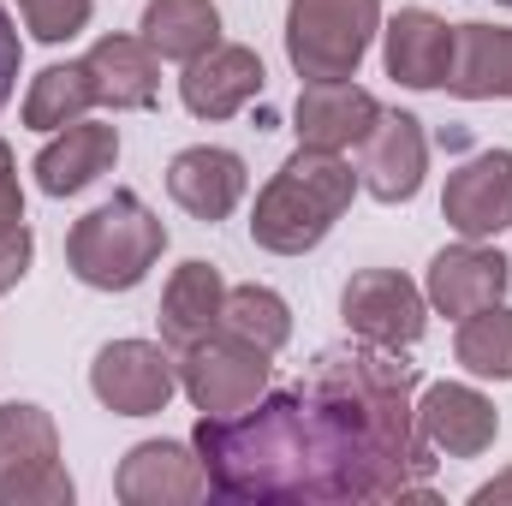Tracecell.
Segmentation results:
<instances>
[{"label": "cell", "instance_id": "5b68a950", "mask_svg": "<svg viewBox=\"0 0 512 506\" xmlns=\"http://www.w3.org/2000/svg\"><path fill=\"white\" fill-rule=\"evenodd\" d=\"M72 477L60 465V429L42 405H0V506H66Z\"/></svg>", "mask_w": 512, "mask_h": 506}, {"label": "cell", "instance_id": "9a60e30c", "mask_svg": "<svg viewBox=\"0 0 512 506\" xmlns=\"http://www.w3.org/2000/svg\"><path fill=\"white\" fill-rule=\"evenodd\" d=\"M167 197L191 215V221H227L245 197V161L221 143H191L167 161Z\"/></svg>", "mask_w": 512, "mask_h": 506}, {"label": "cell", "instance_id": "603a6c76", "mask_svg": "<svg viewBox=\"0 0 512 506\" xmlns=\"http://www.w3.org/2000/svg\"><path fill=\"white\" fill-rule=\"evenodd\" d=\"M90 108H96V84H90L84 60H78V66H48V72L30 78L24 126L30 131H60V126H72V120H84Z\"/></svg>", "mask_w": 512, "mask_h": 506}, {"label": "cell", "instance_id": "7c38bea8", "mask_svg": "<svg viewBox=\"0 0 512 506\" xmlns=\"http://www.w3.org/2000/svg\"><path fill=\"white\" fill-rule=\"evenodd\" d=\"M512 286V262L501 251H489L483 239H465V245H447L429 262V280H423V298L441 310V316H477L489 304H501Z\"/></svg>", "mask_w": 512, "mask_h": 506}, {"label": "cell", "instance_id": "4316f807", "mask_svg": "<svg viewBox=\"0 0 512 506\" xmlns=\"http://www.w3.org/2000/svg\"><path fill=\"white\" fill-rule=\"evenodd\" d=\"M30 256H36L30 227H6V233H0V292H12V286L30 274Z\"/></svg>", "mask_w": 512, "mask_h": 506}, {"label": "cell", "instance_id": "30bf717a", "mask_svg": "<svg viewBox=\"0 0 512 506\" xmlns=\"http://www.w3.org/2000/svg\"><path fill=\"white\" fill-rule=\"evenodd\" d=\"M417 435H423L435 453H447V459H477V453L495 447L501 411H495L489 393H477V387H465V381H435V387H423V399H417Z\"/></svg>", "mask_w": 512, "mask_h": 506}, {"label": "cell", "instance_id": "ac0fdd59", "mask_svg": "<svg viewBox=\"0 0 512 506\" xmlns=\"http://www.w3.org/2000/svg\"><path fill=\"white\" fill-rule=\"evenodd\" d=\"M84 72L96 84V102H108L114 114H143L161 96V54L143 36H102L84 54Z\"/></svg>", "mask_w": 512, "mask_h": 506}, {"label": "cell", "instance_id": "7402d4cb", "mask_svg": "<svg viewBox=\"0 0 512 506\" xmlns=\"http://www.w3.org/2000/svg\"><path fill=\"white\" fill-rule=\"evenodd\" d=\"M143 42L161 60L191 66L197 54H209L221 42V6L215 0H149L143 6Z\"/></svg>", "mask_w": 512, "mask_h": 506}, {"label": "cell", "instance_id": "8fae6325", "mask_svg": "<svg viewBox=\"0 0 512 506\" xmlns=\"http://www.w3.org/2000/svg\"><path fill=\"white\" fill-rule=\"evenodd\" d=\"M376 120H382V102H376L364 84H352V78L304 84V90H298V108H292L298 143H304V149H334V155L358 149V143L376 131Z\"/></svg>", "mask_w": 512, "mask_h": 506}, {"label": "cell", "instance_id": "5bb4252c", "mask_svg": "<svg viewBox=\"0 0 512 506\" xmlns=\"http://www.w3.org/2000/svg\"><path fill=\"white\" fill-rule=\"evenodd\" d=\"M256 96H262V60L245 42H215L179 78V102L197 120H233L239 108H251Z\"/></svg>", "mask_w": 512, "mask_h": 506}, {"label": "cell", "instance_id": "44dd1931", "mask_svg": "<svg viewBox=\"0 0 512 506\" xmlns=\"http://www.w3.org/2000/svg\"><path fill=\"white\" fill-rule=\"evenodd\" d=\"M447 90L465 102H512V24H459L453 30V72Z\"/></svg>", "mask_w": 512, "mask_h": 506}, {"label": "cell", "instance_id": "9c48e42d", "mask_svg": "<svg viewBox=\"0 0 512 506\" xmlns=\"http://www.w3.org/2000/svg\"><path fill=\"white\" fill-rule=\"evenodd\" d=\"M114 495L126 506H191L209 495V471L185 441H137L114 471Z\"/></svg>", "mask_w": 512, "mask_h": 506}, {"label": "cell", "instance_id": "2e32d148", "mask_svg": "<svg viewBox=\"0 0 512 506\" xmlns=\"http://www.w3.org/2000/svg\"><path fill=\"white\" fill-rule=\"evenodd\" d=\"M429 173V137L417 114H382L364 137V185L376 203H411Z\"/></svg>", "mask_w": 512, "mask_h": 506}, {"label": "cell", "instance_id": "f546056e", "mask_svg": "<svg viewBox=\"0 0 512 506\" xmlns=\"http://www.w3.org/2000/svg\"><path fill=\"white\" fill-rule=\"evenodd\" d=\"M512 501V471H501L495 483H483L477 495H471V506H507Z\"/></svg>", "mask_w": 512, "mask_h": 506}, {"label": "cell", "instance_id": "d4e9b609", "mask_svg": "<svg viewBox=\"0 0 512 506\" xmlns=\"http://www.w3.org/2000/svg\"><path fill=\"white\" fill-rule=\"evenodd\" d=\"M453 358L483 381H512V310L507 304H489V310L465 316V328L453 340Z\"/></svg>", "mask_w": 512, "mask_h": 506}, {"label": "cell", "instance_id": "7a4b0ae2", "mask_svg": "<svg viewBox=\"0 0 512 506\" xmlns=\"http://www.w3.org/2000/svg\"><path fill=\"white\" fill-rule=\"evenodd\" d=\"M352 191H358V173H352L346 155L298 143V155H286L280 173L256 191L251 239L274 256L316 251L334 233V221L352 209Z\"/></svg>", "mask_w": 512, "mask_h": 506}, {"label": "cell", "instance_id": "ba28073f", "mask_svg": "<svg viewBox=\"0 0 512 506\" xmlns=\"http://www.w3.org/2000/svg\"><path fill=\"white\" fill-rule=\"evenodd\" d=\"M90 393L114 417H155L179 393V364L155 340H108L90 364Z\"/></svg>", "mask_w": 512, "mask_h": 506}, {"label": "cell", "instance_id": "484cf974", "mask_svg": "<svg viewBox=\"0 0 512 506\" xmlns=\"http://www.w3.org/2000/svg\"><path fill=\"white\" fill-rule=\"evenodd\" d=\"M96 0H18V18L30 24L36 42H72L90 24Z\"/></svg>", "mask_w": 512, "mask_h": 506}, {"label": "cell", "instance_id": "52a82bcc", "mask_svg": "<svg viewBox=\"0 0 512 506\" xmlns=\"http://www.w3.org/2000/svg\"><path fill=\"white\" fill-rule=\"evenodd\" d=\"M340 316H346V328H352L358 340H370V346H382V352H405V346H417L423 328H429V298H423V286L405 280L399 268H364V274L346 280Z\"/></svg>", "mask_w": 512, "mask_h": 506}, {"label": "cell", "instance_id": "6da1fadb", "mask_svg": "<svg viewBox=\"0 0 512 506\" xmlns=\"http://www.w3.org/2000/svg\"><path fill=\"white\" fill-rule=\"evenodd\" d=\"M417 364L382 346H328L304 376L233 417H197V459L221 501L358 506L435 501V447L417 435Z\"/></svg>", "mask_w": 512, "mask_h": 506}, {"label": "cell", "instance_id": "277c9868", "mask_svg": "<svg viewBox=\"0 0 512 506\" xmlns=\"http://www.w3.org/2000/svg\"><path fill=\"white\" fill-rule=\"evenodd\" d=\"M382 36V0H292L286 60L298 78H358L370 42Z\"/></svg>", "mask_w": 512, "mask_h": 506}, {"label": "cell", "instance_id": "3957f363", "mask_svg": "<svg viewBox=\"0 0 512 506\" xmlns=\"http://www.w3.org/2000/svg\"><path fill=\"white\" fill-rule=\"evenodd\" d=\"M161 251H167V227H161V215H149V203L137 191H114L102 209H90L66 233V268L96 292L143 286V274L161 262Z\"/></svg>", "mask_w": 512, "mask_h": 506}, {"label": "cell", "instance_id": "d6986e66", "mask_svg": "<svg viewBox=\"0 0 512 506\" xmlns=\"http://www.w3.org/2000/svg\"><path fill=\"white\" fill-rule=\"evenodd\" d=\"M114 161H120V131L96 126V120H72V126H60V137L42 143V155H36V185H42L48 197H78V191L96 185Z\"/></svg>", "mask_w": 512, "mask_h": 506}, {"label": "cell", "instance_id": "ffe728a7", "mask_svg": "<svg viewBox=\"0 0 512 506\" xmlns=\"http://www.w3.org/2000/svg\"><path fill=\"white\" fill-rule=\"evenodd\" d=\"M221 304H227V280L215 262H179L167 292H161V340L167 346H191L203 334L221 328Z\"/></svg>", "mask_w": 512, "mask_h": 506}, {"label": "cell", "instance_id": "e0dca14e", "mask_svg": "<svg viewBox=\"0 0 512 506\" xmlns=\"http://www.w3.org/2000/svg\"><path fill=\"white\" fill-rule=\"evenodd\" d=\"M382 60L387 78H399L405 90H441L453 72V30L447 18H435L429 6H405L382 30Z\"/></svg>", "mask_w": 512, "mask_h": 506}, {"label": "cell", "instance_id": "83f0119b", "mask_svg": "<svg viewBox=\"0 0 512 506\" xmlns=\"http://www.w3.org/2000/svg\"><path fill=\"white\" fill-rule=\"evenodd\" d=\"M18 66H24V42H18V24H12V12H6V0H0V108H6L12 90H18Z\"/></svg>", "mask_w": 512, "mask_h": 506}, {"label": "cell", "instance_id": "f1b7e54d", "mask_svg": "<svg viewBox=\"0 0 512 506\" xmlns=\"http://www.w3.org/2000/svg\"><path fill=\"white\" fill-rule=\"evenodd\" d=\"M6 227H24V191H18V161L0 143V233Z\"/></svg>", "mask_w": 512, "mask_h": 506}, {"label": "cell", "instance_id": "8992f818", "mask_svg": "<svg viewBox=\"0 0 512 506\" xmlns=\"http://www.w3.org/2000/svg\"><path fill=\"white\" fill-rule=\"evenodd\" d=\"M268 381H274L268 352L239 340L233 328H215V334L179 346V387L203 417H233V411L256 405L268 393Z\"/></svg>", "mask_w": 512, "mask_h": 506}, {"label": "cell", "instance_id": "4dcf8cb0", "mask_svg": "<svg viewBox=\"0 0 512 506\" xmlns=\"http://www.w3.org/2000/svg\"><path fill=\"white\" fill-rule=\"evenodd\" d=\"M501 6H512V0H501Z\"/></svg>", "mask_w": 512, "mask_h": 506}, {"label": "cell", "instance_id": "cb8c5ba5", "mask_svg": "<svg viewBox=\"0 0 512 506\" xmlns=\"http://www.w3.org/2000/svg\"><path fill=\"white\" fill-rule=\"evenodd\" d=\"M221 328H233L239 340H251L262 346L268 358L292 340V310H286V298L274 292V286H227V304H221Z\"/></svg>", "mask_w": 512, "mask_h": 506}, {"label": "cell", "instance_id": "4fadbf2b", "mask_svg": "<svg viewBox=\"0 0 512 506\" xmlns=\"http://www.w3.org/2000/svg\"><path fill=\"white\" fill-rule=\"evenodd\" d=\"M441 215L459 239H495L512 227V155L507 149H483L471 155L447 191H441Z\"/></svg>", "mask_w": 512, "mask_h": 506}]
</instances>
